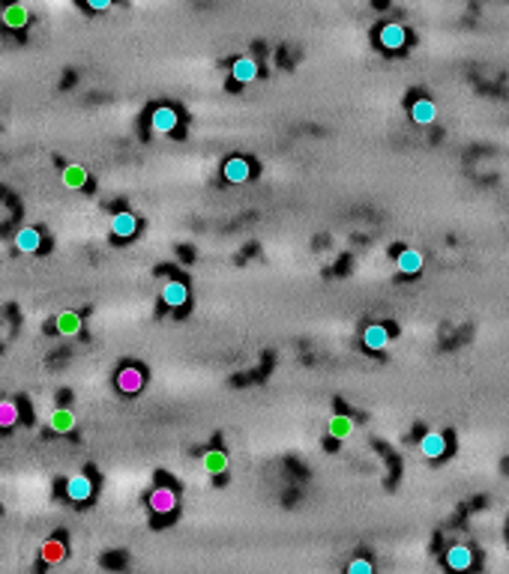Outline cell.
Returning a JSON list of instances; mask_svg holds the SVG:
<instances>
[{
    "mask_svg": "<svg viewBox=\"0 0 509 574\" xmlns=\"http://www.w3.org/2000/svg\"><path fill=\"white\" fill-rule=\"evenodd\" d=\"M411 120L416 123V126H431L438 120V105L431 99H416L414 105H411Z\"/></svg>",
    "mask_w": 509,
    "mask_h": 574,
    "instance_id": "cell-11",
    "label": "cell"
},
{
    "mask_svg": "<svg viewBox=\"0 0 509 574\" xmlns=\"http://www.w3.org/2000/svg\"><path fill=\"white\" fill-rule=\"evenodd\" d=\"M222 177H225L228 183H234V186L246 183L249 177H252V165H249V159H243V156H231V159H225V165H222Z\"/></svg>",
    "mask_w": 509,
    "mask_h": 574,
    "instance_id": "cell-5",
    "label": "cell"
},
{
    "mask_svg": "<svg viewBox=\"0 0 509 574\" xmlns=\"http://www.w3.org/2000/svg\"><path fill=\"white\" fill-rule=\"evenodd\" d=\"M378 42L380 48H387V51H402L407 45V30H404V24L399 21H387L384 28H380L378 33Z\"/></svg>",
    "mask_w": 509,
    "mask_h": 574,
    "instance_id": "cell-1",
    "label": "cell"
},
{
    "mask_svg": "<svg viewBox=\"0 0 509 574\" xmlns=\"http://www.w3.org/2000/svg\"><path fill=\"white\" fill-rule=\"evenodd\" d=\"M18 422V407L12 401H0V428H12Z\"/></svg>",
    "mask_w": 509,
    "mask_h": 574,
    "instance_id": "cell-23",
    "label": "cell"
},
{
    "mask_svg": "<svg viewBox=\"0 0 509 574\" xmlns=\"http://www.w3.org/2000/svg\"><path fill=\"white\" fill-rule=\"evenodd\" d=\"M162 302L171 305V309H183L189 302V287L183 282H168L162 287Z\"/></svg>",
    "mask_w": 509,
    "mask_h": 574,
    "instance_id": "cell-16",
    "label": "cell"
},
{
    "mask_svg": "<svg viewBox=\"0 0 509 574\" xmlns=\"http://www.w3.org/2000/svg\"><path fill=\"white\" fill-rule=\"evenodd\" d=\"M87 4V9H93V12H102V9H108L114 0H84Z\"/></svg>",
    "mask_w": 509,
    "mask_h": 574,
    "instance_id": "cell-25",
    "label": "cell"
},
{
    "mask_svg": "<svg viewBox=\"0 0 509 574\" xmlns=\"http://www.w3.org/2000/svg\"><path fill=\"white\" fill-rule=\"evenodd\" d=\"M117 386H120V392H126V395L141 392V386H144V374L138 371L135 365H126V368H120V374H117Z\"/></svg>",
    "mask_w": 509,
    "mask_h": 574,
    "instance_id": "cell-14",
    "label": "cell"
},
{
    "mask_svg": "<svg viewBox=\"0 0 509 574\" xmlns=\"http://www.w3.org/2000/svg\"><path fill=\"white\" fill-rule=\"evenodd\" d=\"M351 428H353V422H351V419L348 416H333V419H329V422H327V434H329V437H333V440H345L348 437V434H351Z\"/></svg>",
    "mask_w": 509,
    "mask_h": 574,
    "instance_id": "cell-20",
    "label": "cell"
},
{
    "mask_svg": "<svg viewBox=\"0 0 509 574\" xmlns=\"http://www.w3.org/2000/svg\"><path fill=\"white\" fill-rule=\"evenodd\" d=\"M138 231V219H135V213H117L111 219V234L117 237V239H132Z\"/></svg>",
    "mask_w": 509,
    "mask_h": 574,
    "instance_id": "cell-12",
    "label": "cell"
},
{
    "mask_svg": "<svg viewBox=\"0 0 509 574\" xmlns=\"http://www.w3.org/2000/svg\"><path fill=\"white\" fill-rule=\"evenodd\" d=\"M66 496L72 503H87L93 496V479H87V476H72L66 482Z\"/></svg>",
    "mask_w": 509,
    "mask_h": 574,
    "instance_id": "cell-13",
    "label": "cell"
},
{
    "mask_svg": "<svg viewBox=\"0 0 509 574\" xmlns=\"http://www.w3.org/2000/svg\"><path fill=\"white\" fill-rule=\"evenodd\" d=\"M16 249L24 251V254H33L42 249V234L36 231V227H21V231L16 234Z\"/></svg>",
    "mask_w": 509,
    "mask_h": 574,
    "instance_id": "cell-17",
    "label": "cell"
},
{
    "mask_svg": "<svg viewBox=\"0 0 509 574\" xmlns=\"http://www.w3.org/2000/svg\"><path fill=\"white\" fill-rule=\"evenodd\" d=\"M375 566L368 563V559H353V563L348 566V574H372Z\"/></svg>",
    "mask_w": 509,
    "mask_h": 574,
    "instance_id": "cell-24",
    "label": "cell"
},
{
    "mask_svg": "<svg viewBox=\"0 0 509 574\" xmlns=\"http://www.w3.org/2000/svg\"><path fill=\"white\" fill-rule=\"evenodd\" d=\"M63 186L84 189L87 186V168H81V165H66V168H63Z\"/></svg>",
    "mask_w": 509,
    "mask_h": 574,
    "instance_id": "cell-19",
    "label": "cell"
},
{
    "mask_svg": "<svg viewBox=\"0 0 509 574\" xmlns=\"http://www.w3.org/2000/svg\"><path fill=\"white\" fill-rule=\"evenodd\" d=\"M28 21H30V12H28V6H24V4H18V0H16V4H6L4 6V24H6L9 30H24V28H28Z\"/></svg>",
    "mask_w": 509,
    "mask_h": 574,
    "instance_id": "cell-10",
    "label": "cell"
},
{
    "mask_svg": "<svg viewBox=\"0 0 509 574\" xmlns=\"http://www.w3.org/2000/svg\"><path fill=\"white\" fill-rule=\"evenodd\" d=\"M387 344H390V329H387V326L368 323V326L363 329V347H365V350L380 353V350H387Z\"/></svg>",
    "mask_w": 509,
    "mask_h": 574,
    "instance_id": "cell-7",
    "label": "cell"
},
{
    "mask_svg": "<svg viewBox=\"0 0 509 574\" xmlns=\"http://www.w3.org/2000/svg\"><path fill=\"white\" fill-rule=\"evenodd\" d=\"M258 60L255 57H237L231 63V81L234 84H252L255 78H258Z\"/></svg>",
    "mask_w": 509,
    "mask_h": 574,
    "instance_id": "cell-8",
    "label": "cell"
},
{
    "mask_svg": "<svg viewBox=\"0 0 509 574\" xmlns=\"http://www.w3.org/2000/svg\"><path fill=\"white\" fill-rule=\"evenodd\" d=\"M54 333H57V335H66V338L78 335V333H81V314L60 311V314L54 317Z\"/></svg>",
    "mask_w": 509,
    "mask_h": 574,
    "instance_id": "cell-15",
    "label": "cell"
},
{
    "mask_svg": "<svg viewBox=\"0 0 509 574\" xmlns=\"http://www.w3.org/2000/svg\"><path fill=\"white\" fill-rule=\"evenodd\" d=\"M419 452H423L428 461H440V458L447 455V437H443L440 431L423 434V440H419Z\"/></svg>",
    "mask_w": 509,
    "mask_h": 574,
    "instance_id": "cell-6",
    "label": "cell"
},
{
    "mask_svg": "<svg viewBox=\"0 0 509 574\" xmlns=\"http://www.w3.org/2000/svg\"><path fill=\"white\" fill-rule=\"evenodd\" d=\"M48 425H51V431H57V434H69L75 428V413L69 410V407H60V410L51 413Z\"/></svg>",
    "mask_w": 509,
    "mask_h": 574,
    "instance_id": "cell-18",
    "label": "cell"
},
{
    "mask_svg": "<svg viewBox=\"0 0 509 574\" xmlns=\"http://www.w3.org/2000/svg\"><path fill=\"white\" fill-rule=\"evenodd\" d=\"M147 503H150V512H153V515L165 518V515H171L174 508H177V494H174L171 488H165V484H159V488L150 494Z\"/></svg>",
    "mask_w": 509,
    "mask_h": 574,
    "instance_id": "cell-4",
    "label": "cell"
},
{
    "mask_svg": "<svg viewBox=\"0 0 509 574\" xmlns=\"http://www.w3.org/2000/svg\"><path fill=\"white\" fill-rule=\"evenodd\" d=\"M476 563V554H474V547H467V544H452L447 556H443V566L452 568V571H467V568H474Z\"/></svg>",
    "mask_w": 509,
    "mask_h": 574,
    "instance_id": "cell-2",
    "label": "cell"
},
{
    "mask_svg": "<svg viewBox=\"0 0 509 574\" xmlns=\"http://www.w3.org/2000/svg\"><path fill=\"white\" fill-rule=\"evenodd\" d=\"M423 251H416V249H402L396 254V266H399V273L402 275H416V273H423Z\"/></svg>",
    "mask_w": 509,
    "mask_h": 574,
    "instance_id": "cell-9",
    "label": "cell"
},
{
    "mask_svg": "<svg viewBox=\"0 0 509 574\" xmlns=\"http://www.w3.org/2000/svg\"><path fill=\"white\" fill-rule=\"evenodd\" d=\"M204 467H207V473L222 476L225 470H228V455L225 452H207V455H204Z\"/></svg>",
    "mask_w": 509,
    "mask_h": 574,
    "instance_id": "cell-21",
    "label": "cell"
},
{
    "mask_svg": "<svg viewBox=\"0 0 509 574\" xmlns=\"http://www.w3.org/2000/svg\"><path fill=\"white\" fill-rule=\"evenodd\" d=\"M63 556H66V544L63 542H45L42 544V559L45 563H60Z\"/></svg>",
    "mask_w": 509,
    "mask_h": 574,
    "instance_id": "cell-22",
    "label": "cell"
},
{
    "mask_svg": "<svg viewBox=\"0 0 509 574\" xmlns=\"http://www.w3.org/2000/svg\"><path fill=\"white\" fill-rule=\"evenodd\" d=\"M177 123H180V114H177L174 108H168V105L153 108V114H150V129L159 132V135H171L177 129Z\"/></svg>",
    "mask_w": 509,
    "mask_h": 574,
    "instance_id": "cell-3",
    "label": "cell"
}]
</instances>
